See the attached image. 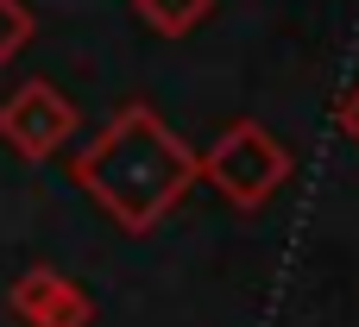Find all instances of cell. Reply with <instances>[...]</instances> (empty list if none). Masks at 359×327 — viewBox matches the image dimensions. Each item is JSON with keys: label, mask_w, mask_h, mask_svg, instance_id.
I'll return each instance as SVG.
<instances>
[{"label": "cell", "mask_w": 359, "mask_h": 327, "mask_svg": "<svg viewBox=\"0 0 359 327\" xmlns=\"http://www.w3.org/2000/svg\"><path fill=\"white\" fill-rule=\"evenodd\" d=\"M334 120H341V132H347V139L359 145V82L347 88V95H341V107H334Z\"/></svg>", "instance_id": "obj_7"}, {"label": "cell", "mask_w": 359, "mask_h": 327, "mask_svg": "<svg viewBox=\"0 0 359 327\" xmlns=\"http://www.w3.org/2000/svg\"><path fill=\"white\" fill-rule=\"evenodd\" d=\"M6 309H13L25 327H88L95 321L88 290L69 284V277H57V271H44V265L25 271V277L6 290Z\"/></svg>", "instance_id": "obj_4"}, {"label": "cell", "mask_w": 359, "mask_h": 327, "mask_svg": "<svg viewBox=\"0 0 359 327\" xmlns=\"http://www.w3.org/2000/svg\"><path fill=\"white\" fill-rule=\"evenodd\" d=\"M32 32H38V25H32V6H25V0H0V69L32 44Z\"/></svg>", "instance_id": "obj_6"}, {"label": "cell", "mask_w": 359, "mask_h": 327, "mask_svg": "<svg viewBox=\"0 0 359 327\" xmlns=\"http://www.w3.org/2000/svg\"><path fill=\"white\" fill-rule=\"evenodd\" d=\"M139 6V19L158 32V38H189L208 13H215V0H133Z\"/></svg>", "instance_id": "obj_5"}, {"label": "cell", "mask_w": 359, "mask_h": 327, "mask_svg": "<svg viewBox=\"0 0 359 327\" xmlns=\"http://www.w3.org/2000/svg\"><path fill=\"white\" fill-rule=\"evenodd\" d=\"M76 126H82L76 101H69L57 82H44V76L19 82V88L0 101V139H6V151H19L25 164L57 158V151L76 139Z\"/></svg>", "instance_id": "obj_3"}, {"label": "cell", "mask_w": 359, "mask_h": 327, "mask_svg": "<svg viewBox=\"0 0 359 327\" xmlns=\"http://www.w3.org/2000/svg\"><path fill=\"white\" fill-rule=\"evenodd\" d=\"M196 176H208L233 208H265L284 183H290V151L271 126L259 120H233L221 126V139L208 145V158H196Z\"/></svg>", "instance_id": "obj_2"}, {"label": "cell", "mask_w": 359, "mask_h": 327, "mask_svg": "<svg viewBox=\"0 0 359 327\" xmlns=\"http://www.w3.org/2000/svg\"><path fill=\"white\" fill-rule=\"evenodd\" d=\"M76 183L95 195V208L107 221H120L126 233H151L196 183V151L145 107H120L82 151H76Z\"/></svg>", "instance_id": "obj_1"}]
</instances>
